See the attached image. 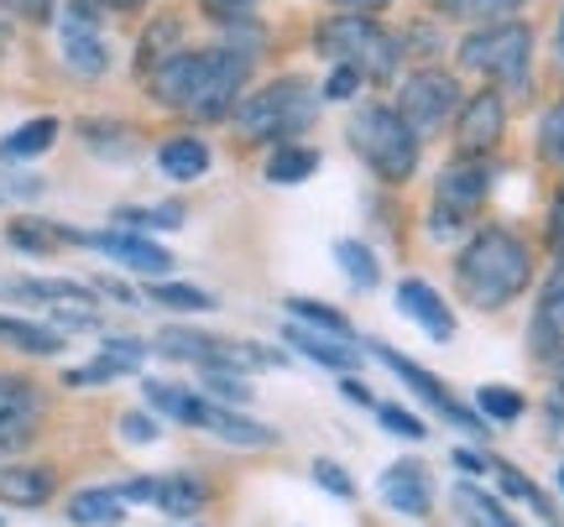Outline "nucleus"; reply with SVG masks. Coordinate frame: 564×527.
<instances>
[{
  "label": "nucleus",
  "mask_w": 564,
  "mask_h": 527,
  "mask_svg": "<svg viewBox=\"0 0 564 527\" xmlns=\"http://www.w3.org/2000/svg\"><path fill=\"white\" fill-rule=\"evenodd\" d=\"M486 194H491V167H486L481 157H460V163L444 167L440 183H434V215H429L434 235L444 241V235L470 230L476 215H481Z\"/></svg>",
  "instance_id": "nucleus-7"
},
{
  "label": "nucleus",
  "mask_w": 564,
  "mask_h": 527,
  "mask_svg": "<svg viewBox=\"0 0 564 527\" xmlns=\"http://www.w3.org/2000/svg\"><path fill=\"white\" fill-rule=\"evenodd\" d=\"M460 84L455 74H444V68H419V74H408L403 89H398V116H403L413 131H440L455 110H460Z\"/></svg>",
  "instance_id": "nucleus-8"
},
{
  "label": "nucleus",
  "mask_w": 564,
  "mask_h": 527,
  "mask_svg": "<svg viewBox=\"0 0 564 527\" xmlns=\"http://www.w3.org/2000/svg\"><path fill=\"white\" fill-rule=\"evenodd\" d=\"M476 413L491 418V424H518L523 418V392H512V386H481L476 392Z\"/></svg>",
  "instance_id": "nucleus-37"
},
{
  "label": "nucleus",
  "mask_w": 564,
  "mask_h": 527,
  "mask_svg": "<svg viewBox=\"0 0 564 527\" xmlns=\"http://www.w3.org/2000/svg\"><path fill=\"white\" fill-rule=\"evenodd\" d=\"M340 392H345V397H350V403H361V407H371V386H366V382H345V386H340Z\"/></svg>",
  "instance_id": "nucleus-51"
},
{
  "label": "nucleus",
  "mask_w": 564,
  "mask_h": 527,
  "mask_svg": "<svg viewBox=\"0 0 564 527\" xmlns=\"http://www.w3.org/2000/svg\"><path fill=\"white\" fill-rule=\"evenodd\" d=\"M288 345L303 350L314 365H329V371H350L361 361V350H350V340H329L319 329H303V325H288Z\"/></svg>",
  "instance_id": "nucleus-21"
},
{
  "label": "nucleus",
  "mask_w": 564,
  "mask_h": 527,
  "mask_svg": "<svg viewBox=\"0 0 564 527\" xmlns=\"http://www.w3.org/2000/svg\"><path fill=\"white\" fill-rule=\"evenodd\" d=\"M382 502L392 512H403V517H429V512H434V481H429V470H423L419 460H398V465H387Z\"/></svg>",
  "instance_id": "nucleus-15"
},
{
  "label": "nucleus",
  "mask_w": 564,
  "mask_h": 527,
  "mask_svg": "<svg viewBox=\"0 0 564 527\" xmlns=\"http://www.w3.org/2000/svg\"><path fill=\"white\" fill-rule=\"evenodd\" d=\"M455 465H460V470H470V475H481V470H486V460H481V454H470V449H455Z\"/></svg>",
  "instance_id": "nucleus-50"
},
{
  "label": "nucleus",
  "mask_w": 564,
  "mask_h": 527,
  "mask_svg": "<svg viewBox=\"0 0 564 527\" xmlns=\"http://www.w3.org/2000/svg\"><path fill=\"white\" fill-rule=\"evenodd\" d=\"M335 262L345 266V277L361 287V293H371V287L382 283V266L371 256V245H361V241H335Z\"/></svg>",
  "instance_id": "nucleus-33"
},
{
  "label": "nucleus",
  "mask_w": 564,
  "mask_h": 527,
  "mask_svg": "<svg viewBox=\"0 0 564 527\" xmlns=\"http://www.w3.org/2000/svg\"><path fill=\"white\" fill-rule=\"evenodd\" d=\"M314 481H319L329 496H340V502H350V496H356V481H350L335 460H314Z\"/></svg>",
  "instance_id": "nucleus-44"
},
{
  "label": "nucleus",
  "mask_w": 564,
  "mask_h": 527,
  "mask_svg": "<svg viewBox=\"0 0 564 527\" xmlns=\"http://www.w3.org/2000/svg\"><path fill=\"white\" fill-rule=\"evenodd\" d=\"M178 42H183V26L173 17H162V21H152L147 26V37H141V47H137V63H141V74H152L158 63H167L173 53H178Z\"/></svg>",
  "instance_id": "nucleus-30"
},
{
  "label": "nucleus",
  "mask_w": 564,
  "mask_h": 527,
  "mask_svg": "<svg viewBox=\"0 0 564 527\" xmlns=\"http://www.w3.org/2000/svg\"><path fill=\"white\" fill-rule=\"evenodd\" d=\"M158 163L167 178H178V183H194L209 173V146L199 142V136H173V142H162L158 152Z\"/></svg>",
  "instance_id": "nucleus-23"
},
{
  "label": "nucleus",
  "mask_w": 564,
  "mask_h": 527,
  "mask_svg": "<svg viewBox=\"0 0 564 527\" xmlns=\"http://www.w3.org/2000/svg\"><path fill=\"white\" fill-rule=\"evenodd\" d=\"M560 486H564V460H560Z\"/></svg>",
  "instance_id": "nucleus-53"
},
{
  "label": "nucleus",
  "mask_w": 564,
  "mask_h": 527,
  "mask_svg": "<svg viewBox=\"0 0 564 527\" xmlns=\"http://www.w3.org/2000/svg\"><path fill=\"white\" fill-rule=\"evenodd\" d=\"M116 224L126 230H178L183 224V204H158V209H121Z\"/></svg>",
  "instance_id": "nucleus-39"
},
{
  "label": "nucleus",
  "mask_w": 564,
  "mask_h": 527,
  "mask_svg": "<svg viewBox=\"0 0 564 527\" xmlns=\"http://www.w3.org/2000/svg\"><path fill=\"white\" fill-rule=\"evenodd\" d=\"M491 475H497V486H502L507 496H512V502H528V507L539 512V517H554L549 496H544L539 486H533V481H528V475H523L518 465H491Z\"/></svg>",
  "instance_id": "nucleus-38"
},
{
  "label": "nucleus",
  "mask_w": 564,
  "mask_h": 527,
  "mask_svg": "<svg viewBox=\"0 0 564 527\" xmlns=\"http://www.w3.org/2000/svg\"><path fill=\"white\" fill-rule=\"evenodd\" d=\"M204 502H209V486H204V481H194V475H158L152 507H162L173 523H188Z\"/></svg>",
  "instance_id": "nucleus-20"
},
{
  "label": "nucleus",
  "mask_w": 564,
  "mask_h": 527,
  "mask_svg": "<svg viewBox=\"0 0 564 527\" xmlns=\"http://www.w3.org/2000/svg\"><path fill=\"white\" fill-rule=\"evenodd\" d=\"M314 173H319V152H314V146L282 142V146H272V157H267V183H282V188L314 178Z\"/></svg>",
  "instance_id": "nucleus-27"
},
{
  "label": "nucleus",
  "mask_w": 564,
  "mask_h": 527,
  "mask_svg": "<svg viewBox=\"0 0 564 527\" xmlns=\"http://www.w3.org/2000/svg\"><path fill=\"white\" fill-rule=\"evenodd\" d=\"M361 74H356V68H345V63H329V79L319 84V95L324 100H350V95H356V89H361Z\"/></svg>",
  "instance_id": "nucleus-43"
},
{
  "label": "nucleus",
  "mask_w": 564,
  "mask_h": 527,
  "mask_svg": "<svg viewBox=\"0 0 564 527\" xmlns=\"http://www.w3.org/2000/svg\"><path fill=\"white\" fill-rule=\"evenodd\" d=\"M42 428V392L26 376L0 371V454H17L37 439Z\"/></svg>",
  "instance_id": "nucleus-11"
},
{
  "label": "nucleus",
  "mask_w": 564,
  "mask_h": 527,
  "mask_svg": "<svg viewBox=\"0 0 564 527\" xmlns=\"http://www.w3.org/2000/svg\"><path fill=\"white\" fill-rule=\"evenodd\" d=\"M554 53H560V68H564V11H560V37H554Z\"/></svg>",
  "instance_id": "nucleus-52"
},
{
  "label": "nucleus",
  "mask_w": 564,
  "mask_h": 527,
  "mask_svg": "<svg viewBox=\"0 0 564 527\" xmlns=\"http://www.w3.org/2000/svg\"><path fill=\"white\" fill-rule=\"evenodd\" d=\"M47 496H53V470L0 465V502H11V507H42Z\"/></svg>",
  "instance_id": "nucleus-19"
},
{
  "label": "nucleus",
  "mask_w": 564,
  "mask_h": 527,
  "mask_svg": "<svg viewBox=\"0 0 564 527\" xmlns=\"http://www.w3.org/2000/svg\"><path fill=\"white\" fill-rule=\"evenodd\" d=\"M79 245H95V251H105L110 262L131 266V272H167L173 266V256L162 251V245H152L147 235H137V230H100V235H79Z\"/></svg>",
  "instance_id": "nucleus-16"
},
{
  "label": "nucleus",
  "mask_w": 564,
  "mask_h": 527,
  "mask_svg": "<svg viewBox=\"0 0 564 527\" xmlns=\"http://www.w3.org/2000/svg\"><path fill=\"white\" fill-rule=\"evenodd\" d=\"M398 308H403V314L423 329V334H429V340H455V314L444 308V298L429 283L403 277V283H398Z\"/></svg>",
  "instance_id": "nucleus-18"
},
{
  "label": "nucleus",
  "mask_w": 564,
  "mask_h": 527,
  "mask_svg": "<svg viewBox=\"0 0 564 527\" xmlns=\"http://www.w3.org/2000/svg\"><path fill=\"white\" fill-rule=\"evenodd\" d=\"M345 136L356 146V157H361L377 178L387 183H408L413 178V167H419V131L398 116V110H387V105H366L350 116L345 125Z\"/></svg>",
  "instance_id": "nucleus-4"
},
{
  "label": "nucleus",
  "mask_w": 564,
  "mask_h": 527,
  "mask_svg": "<svg viewBox=\"0 0 564 527\" xmlns=\"http://www.w3.org/2000/svg\"><path fill=\"white\" fill-rule=\"evenodd\" d=\"M528 350H533V361H554L564 350V256H560V266L549 272L544 293H539L533 325H528Z\"/></svg>",
  "instance_id": "nucleus-14"
},
{
  "label": "nucleus",
  "mask_w": 564,
  "mask_h": 527,
  "mask_svg": "<svg viewBox=\"0 0 564 527\" xmlns=\"http://www.w3.org/2000/svg\"><path fill=\"white\" fill-rule=\"evenodd\" d=\"M246 79H251V53L246 47H199V53L178 47L173 58L147 74L152 95L167 110H183L194 121H225V116H236V105L246 95Z\"/></svg>",
  "instance_id": "nucleus-1"
},
{
  "label": "nucleus",
  "mask_w": 564,
  "mask_h": 527,
  "mask_svg": "<svg viewBox=\"0 0 564 527\" xmlns=\"http://www.w3.org/2000/svg\"><path fill=\"white\" fill-rule=\"evenodd\" d=\"M455 512H465V523L470 527H523L502 502H497V496H486V491L470 486V481L455 486Z\"/></svg>",
  "instance_id": "nucleus-28"
},
{
  "label": "nucleus",
  "mask_w": 564,
  "mask_h": 527,
  "mask_svg": "<svg viewBox=\"0 0 564 527\" xmlns=\"http://www.w3.org/2000/svg\"><path fill=\"white\" fill-rule=\"evenodd\" d=\"M319 100H324L319 84L303 79V74H288V79L257 89V95H241V105H236V131L257 146H282L308 131V121L319 116Z\"/></svg>",
  "instance_id": "nucleus-3"
},
{
  "label": "nucleus",
  "mask_w": 564,
  "mask_h": 527,
  "mask_svg": "<svg viewBox=\"0 0 564 527\" xmlns=\"http://www.w3.org/2000/svg\"><path fill=\"white\" fill-rule=\"evenodd\" d=\"M199 392H188V386H173V382H147V407H158L167 418H178V424H194L199 418Z\"/></svg>",
  "instance_id": "nucleus-32"
},
{
  "label": "nucleus",
  "mask_w": 564,
  "mask_h": 527,
  "mask_svg": "<svg viewBox=\"0 0 564 527\" xmlns=\"http://www.w3.org/2000/svg\"><path fill=\"white\" fill-rule=\"evenodd\" d=\"M11 298H32V304H95V287L84 283H37V277H21V283H6Z\"/></svg>",
  "instance_id": "nucleus-29"
},
{
  "label": "nucleus",
  "mask_w": 564,
  "mask_h": 527,
  "mask_svg": "<svg viewBox=\"0 0 564 527\" xmlns=\"http://www.w3.org/2000/svg\"><path fill=\"white\" fill-rule=\"evenodd\" d=\"M121 433H126V444H158V418H147V413H126Z\"/></svg>",
  "instance_id": "nucleus-46"
},
{
  "label": "nucleus",
  "mask_w": 564,
  "mask_h": 527,
  "mask_svg": "<svg viewBox=\"0 0 564 527\" xmlns=\"http://www.w3.org/2000/svg\"><path fill=\"white\" fill-rule=\"evenodd\" d=\"M528 277H533V251L502 224L476 230L465 241V251L455 256V287H460L465 304L481 308V314L507 308L528 287Z\"/></svg>",
  "instance_id": "nucleus-2"
},
{
  "label": "nucleus",
  "mask_w": 564,
  "mask_h": 527,
  "mask_svg": "<svg viewBox=\"0 0 564 527\" xmlns=\"http://www.w3.org/2000/svg\"><path fill=\"white\" fill-rule=\"evenodd\" d=\"M460 63L470 74H486L502 89H523L528 68H533V32L523 21H491V26H476L470 37L460 42Z\"/></svg>",
  "instance_id": "nucleus-6"
},
{
  "label": "nucleus",
  "mask_w": 564,
  "mask_h": 527,
  "mask_svg": "<svg viewBox=\"0 0 564 527\" xmlns=\"http://www.w3.org/2000/svg\"><path fill=\"white\" fill-rule=\"evenodd\" d=\"M147 298L162 308H178V314H204V308H215V298H209L204 287H188V283H152Z\"/></svg>",
  "instance_id": "nucleus-36"
},
{
  "label": "nucleus",
  "mask_w": 564,
  "mask_h": 527,
  "mask_svg": "<svg viewBox=\"0 0 564 527\" xmlns=\"http://www.w3.org/2000/svg\"><path fill=\"white\" fill-rule=\"evenodd\" d=\"M194 428H209L215 439H225V444H241V449H267L278 444V433L267 424H251L246 413H236V407L215 403V397H204L199 403V418H194Z\"/></svg>",
  "instance_id": "nucleus-17"
},
{
  "label": "nucleus",
  "mask_w": 564,
  "mask_h": 527,
  "mask_svg": "<svg viewBox=\"0 0 564 527\" xmlns=\"http://www.w3.org/2000/svg\"><path fill=\"white\" fill-rule=\"evenodd\" d=\"M152 345H158V355H167V361H194V365H204V371H241V365H246V350L241 345H225V340L199 334V329L167 325Z\"/></svg>",
  "instance_id": "nucleus-13"
},
{
  "label": "nucleus",
  "mask_w": 564,
  "mask_h": 527,
  "mask_svg": "<svg viewBox=\"0 0 564 527\" xmlns=\"http://www.w3.org/2000/svg\"><path fill=\"white\" fill-rule=\"evenodd\" d=\"M549 365H554V413H564V350Z\"/></svg>",
  "instance_id": "nucleus-48"
},
{
  "label": "nucleus",
  "mask_w": 564,
  "mask_h": 527,
  "mask_svg": "<svg viewBox=\"0 0 564 527\" xmlns=\"http://www.w3.org/2000/svg\"><path fill=\"white\" fill-rule=\"evenodd\" d=\"M288 308H293V319H299L303 329H319V334H329V340H356L350 319L335 314L329 304H314V298H288Z\"/></svg>",
  "instance_id": "nucleus-31"
},
{
  "label": "nucleus",
  "mask_w": 564,
  "mask_h": 527,
  "mask_svg": "<svg viewBox=\"0 0 564 527\" xmlns=\"http://www.w3.org/2000/svg\"><path fill=\"white\" fill-rule=\"evenodd\" d=\"M74 241L79 245V230H63V224L53 220H17L11 224V245H21V251H53V245Z\"/></svg>",
  "instance_id": "nucleus-34"
},
{
  "label": "nucleus",
  "mask_w": 564,
  "mask_h": 527,
  "mask_svg": "<svg viewBox=\"0 0 564 527\" xmlns=\"http://www.w3.org/2000/svg\"><path fill=\"white\" fill-rule=\"evenodd\" d=\"M371 355H377V361H382L387 371H392V376H403V382L413 386V392H419L423 403L434 407V413H444V418H449L455 428H465V433H486V418H481V413H470V407L455 403V397H449V386H444L440 376H429L423 365L403 361V355H398L392 345H382V340H371Z\"/></svg>",
  "instance_id": "nucleus-10"
},
{
  "label": "nucleus",
  "mask_w": 564,
  "mask_h": 527,
  "mask_svg": "<svg viewBox=\"0 0 564 527\" xmlns=\"http://www.w3.org/2000/svg\"><path fill=\"white\" fill-rule=\"evenodd\" d=\"M518 6H523V0H440L444 17L481 21V26H491V21H512L518 17Z\"/></svg>",
  "instance_id": "nucleus-35"
},
{
  "label": "nucleus",
  "mask_w": 564,
  "mask_h": 527,
  "mask_svg": "<svg viewBox=\"0 0 564 527\" xmlns=\"http://www.w3.org/2000/svg\"><path fill=\"white\" fill-rule=\"evenodd\" d=\"M6 6H11L21 21H37V26L58 17V0H6Z\"/></svg>",
  "instance_id": "nucleus-47"
},
{
  "label": "nucleus",
  "mask_w": 564,
  "mask_h": 527,
  "mask_svg": "<svg viewBox=\"0 0 564 527\" xmlns=\"http://www.w3.org/2000/svg\"><path fill=\"white\" fill-rule=\"evenodd\" d=\"M199 11L215 26H251L257 21V0H199Z\"/></svg>",
  "instance_id": "nucleus-40"
},
{
  "label": "nucleus",
  "mask_w": 564,
  "mask_h": 527,
  "mask_svg": "<svg viewBox=\"0 0 564 527\" xmlns=\"http://www.w3.org/2000/svg\"><path fill=\"white\" fill-rule=\"evenodd\" d=\"M377 418H382V428L387 433H398V439H413L419 444L423 439V418H413V413H403V407H377Z\"/></svg>",
  "instance_id": "nucleus-45"
},
{
  "label": "nucleus",
  "mask_w": 564,
  "mask_h": 527,
  "mask_svg": "<svg viewBox=\"0 0 564 527\" xmlns=\"http://www.w3.org/2000/svg\"><path fill=\"white\" fill-rule=\"evenodd\" d=\"M141 355H147V345H137V340H110L100 361L68 371V382L84 386V382H110V376H126V371H137L141 365Z\"/></svg>",
  "instance_id": "nucleus-22"
},
{
  "label": "nucleus",
  "mask_w": 564,
  "mask_h": 527,
  "mask_svg": "<svg viewBox=\"0 0 564 527\" xmlns=\"http://www.w3.org/2000/svg\"><path fill=\"white\" fill-rule=\"evenodd\" d=\"M319 53L329 63H345V68H356L366 84H387L398 74V63H403V42L382 32L371 17H329L319 26Z\"/></svg>",
  "instance_id": "nucleus-5"
},
{
  "label": "nucleus",
  "mask_w": 564,
  "mask_h": 527,
  "mask_svg": "<svg viewBox=\"0 0 564 527\" xmlns=\"http://www.w3.org/2000/svg\"><path fill=\"white\" fill-rule=\"evenodd\" d=\"M0 345L21 350V355H58L63 350V334L47 325H32V319H11L0 314Z\"/></svg>",
  "instance_id": "nucleus-25"
},
{
  "label": "nucleus",
  "mask_w": 564,
  "mask_h": 527,
  "mask_svg": "<svg viewBox=\"0 0 564 527\" xmlns=\"http://www.w3.org/2000/svg\"><path fill=\"white\" fill-rule=\"evenodd\" d=\"M126 517V502H121V491H79L74 502H68V523H79V527H121Z\"/></svg>",
  "instance_id": "nucleus-24"
},
{
  "label": "nucleus",
  "mask_w": 564,
  "mask_h": 527,
  "mask_svg": "<svg viewBox=\"0 0 564 527\" xmlns=\"http://www.w3.org/2000/svg\"><path fill=\"white\" fill-rule=\"evenodd\" d=\"M434 6H440V0H434Z\"/></svg>",
  "instance_id": "nucleus-54"
},
{
  "label": "nucleus",
  "mask_w": 564,
  "mask_h": 527,
  "mask_svg": "<svg viewBox=\"0 0 564 527\" xmlns=\"http://www.w3.org/2000/svg\"><path fill=\"white\" fill-rule=\"evenodd\" d=\"M335 6H345V11H356V17H371V11H382L387 0H335Z\"/></svg>",
  "instance_id": "nucleus-49"
},
{
  "label": "nucleus",
  "mask_w": 564,
  "mask_h": 527,
  "mask_svg": "<svg viewBox=\"0 0 564 527\" xmlns=\"http://www.w3.org/2000/svg\"><path fill=\"white\" fill-rule=\"evenodd\" d=\"M204 386H209V397L225 407H246L251 403V386L241 376H230V371H204Z\"/></svg>",
  "instance_id": "nucleus-42"
},
{
  "label": "nucleus",
  "mask_w": 564,
  "mask_h": 527,
  "mask_svg": "<svg viewBox=\"0 0 564 527\" xmlns=\"http://www.w3.org/2000/svg\"><path fill=\"white\" fill-rule=\"evenodd\" d=\"M539 157L544 163H564V100L539 121Z\"/></svg>",
  "instance_id": "nucleus-41"
},
{
  "label": "nucleus",
  "mask_w": 564,
  "mask_h": 527,
  "mask_svg": "<svg viewBox=\"0 0 564 527\" xmlns=\"http://www.w3.org/2000/svg\"><path fill=\"white\" fill-rule=\"evenodd\" d=\"M58 47H63L68 74H79V79H100L105 68H110V47H105V32H100V11H95L89 0H74V6L58 17Z\"/></svg>",
  "instance_id": "nucleus-9"
},
{
  "label": "nucleus",
  "mask_w": 564,
  "mask_h": 527,
  "mask_svg": "<svg viewBox=\"0 0 564 527\" xmlns=\"http://www.w3.org/2000/svg\"><path fill=\"white\" fill-rule=\"evenodd\" d=\"M53 142H58V121H53V116H37V121L17 125V131L0 142V157H6V163H32V157H42Z\"/></svg>",
  "instance_id": "nucleus-26"
},
{
  "label": "nucleus",
  "mask_w": 564,
  "mask_h": 527,
  "mask_svg": "<svg viewBox=\"0 0 564 527\" xmlns=\"http://www.w3.org/2000/svg\"><path fill=\"white\" fill-rule=\"evenodd\" d=\"M502 131H507V100L497 89H481V95L460 100V110H455V146H460V157L497 152Z\"/></svg>",
  "instance_id": "nucleus-12"
}]
</instances>
